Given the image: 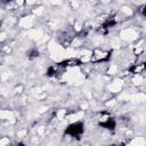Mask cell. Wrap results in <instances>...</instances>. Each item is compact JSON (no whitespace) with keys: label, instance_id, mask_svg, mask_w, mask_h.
<instances>
[{"label":"cell","instance_id":"1","mask_svg":"<svg viewBox=\"0 0 146 146\" xmlns=\"http://www.w3.org/2000/svg\"><path fill=\"white\" fill-rule=\"evenodd\" d=\"M84 133V122L83 121H75L70 123L66 129L64 130L65 136H70L72 138H80Z\"/></svg>","mask_w":146,"mask_h":146},{"label":"cell","instance_id":"2","mask_svg":"<svg viewBox=\"0 0 146 146\" xmlns=\"http://www.w3.org/2000/svg\"><path fill=\"white\" fill-rule=\"evenodd\" d=\"M98 125L106 129V130H110V131H114L115 130V127H116V121L113 116L111 115H107L105 117H102L98 122Z\"/></svg>","mask_w":146,"mask_h":146},{"label":"cell","instance_id":"3","mask_svg":"<svg viewBox=\"0 0 146 146\" xmlns=\"http://www.w3.org/2000/svg\"><path fill=\"white\" fill-rule=\"evenodd\" d=\"M73 39H74V32H72L70 30L62 31L58 34V41L60 44H63V47H67L68 44H71Z\"/></svg>","mask_w":146,"mask_h":146},{"label":"cell","instance_id":"4","mask_svg":"<svg viewBox=\"0 0 146 146\" xmlns=\"http://www.w3.org/2000/svg\"><path fill=\"white\" fill-rule=\"evenodd\" d=\"M91 56H92V60L95 63H103V62L110 60V58H111V51L95 50Z\"/></svg>","mask_w":146,"mask_h":146},{"label":"cell","instance_id":"5","mask_svg":"<svg viewBox=\"0 0 146 146\" xmlns=\"http://www.w3.org/2000/svg\"><path fill=\"white\" fill-rule=\"evenodd\" d=\"M39 55H40V52H39V50L36 48H31L27 51V58L29 59H34V58L39 57Z\"/></svg>","mask_w":146,"mask_h":146},{"label":"cell","instance_id":"6","mask_svg":"<svg viewBox=\"0 0 146 146\" xmlns=\"http://www.w3.org/2000/svg\"><path fill=\"white\" fill-rule=\"evenodd\" d=\"M140 14H141L144 17H146V5L140 8Z\"/></svg>","mask_w":146,"mask_h":146},{"label":"cell","instance_id":"7","mask_svg":"<svg viewBox=\"0 0 146 146\" xmlns=\"http://www.w3.org/2000/svg\"><path fill=\"white\" fill-rule=\"evenodd\" d=\"M7 1H11V0H7Z\"/></svg>","mask_w":146,"mask_h":146}]
</instances>
